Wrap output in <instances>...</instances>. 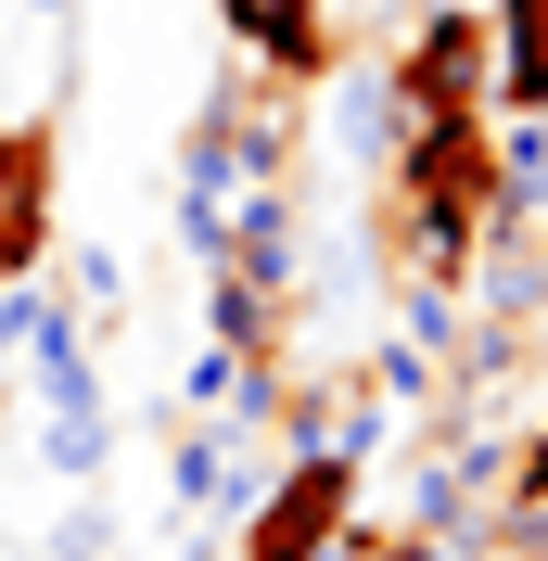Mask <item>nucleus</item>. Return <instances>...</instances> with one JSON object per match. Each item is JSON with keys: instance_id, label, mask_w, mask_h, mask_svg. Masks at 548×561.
<instances>
[{"instance_id": "obj_1", "label": "nucleus", "mask_w": 548, "mask_h": 561, "mask_svg": "<svg viewBox=\"0 0 548 561\" xmlns=\"http://www.w3.org/2000/svg\"><path fill=\"white\" fill-rule=\"evenodd\" d=\"M357 497H370V472H357V459L294 447V459L269 472V497L242 511V561H332L344 524H357Z\"/></svg>"}, {"instance_id": "obj_6", "label": "nucleus", "mask_w": 548, "mask_h": 561, "mask_svg": "<svg viewBox=\"0 0 548 561\" xmlns=\"http://www.w3.org/2000/svg\"><path fill=\"white\" fill-rule=\"evenodd\" d=\"M344 90H332V140H344V167H396V140H409V103H396V77H383V51L370 65H332Z\"/></svg>"}, {"instance_id": "obj_11", "label": "nucleus", "mask_w": 548, "mask_h": 561, "mask_svg": "<svg viewBox=\"0 0 548 561\" xmlns=\"http://www.w3.org/2000/svg\"><path fill=\"white\" fill-rule=\"evenodd\" d=\"M52 294H65L77 319H128V268H115V243H90L65 280H52Z\"/></svg>"}, {"instance_id": "obj_14", "label": "nucleus", "mask_w": 548, "mask_h": 561, "mask_svg": "<svg viewBox=\"0 0 548 561\" xmlns=\"http://www.w3.org/2000/svg\"><path fill=\"white\" fill-rule=\"evenodd\" d=\"M13 13H38V26H77V0H13Z\"/></svg>"}, {"instance_id": "obj_5", "label": "nucleus", "mask_w": 548, "mask_h": 561, "mask_svg": "<svg viewBox=\"0 0 548 561\" xmlns=\"http://www.w3.org/2000/svg\"><path fill=\"white\" fill-rule=\"evenodd\" d=\"M217 268L255 280V294H294V268H307V205H294V179H242V192H230Z\"/></svg>"}, {"instance_id": "obj_12", "label": "nucleus", "mask_w": 548, "mask_h": 561, "mask_svg": "<svg viewBox=\"0 0 548 561\" xmlns=\"http://www.w3.org/2000/svg\"><path fill=\"white\" fill-rule=\"evenodd\" d=\"M396 319H409V345H421V357L459 345V294H446V280H396Z\"/></svg>"}, {"instance_id": "obj_10", "label": "nucleus", "mask_w": 548, "mask_h": 561, "mask_svg": "<svg viewBox=\"0 0 548 561\" xmlns=\"http://www.w3.org/2000/svg\"><path fill=\"white\" fill-rule=\"evenodd\" d=\"M65 294H52V280H0V370H26L38 357V332H65Z\"/></svg>"}, {"instance_id": "obj_9", "label": "nucleus", "mask_w": 548, "mask_h": 561, "mask_svg": "<svg viewBox=\"0 0 548 561\" xmlns=\"http://www.w3.org/2000/svg\"><path fill=\"white\" fill-rule=\"evenodd\" d=\"M38 459H52L65 485H103V472H115V396H90V409H38Z\"/></svg>"}, {"instance_id": "obj_4", "label": "nucleus", "mask_w": 548, "mask_h": 561, "mask_svg": "<svg viewBox=\"0 0 548 561\" xmlns=\"http://www.w3.org/2000/svg\"><path fill=\"white\" fill-rule=\"evenodd\" d=\"M217 38H230L255 77H281V90H332V0H217Z\"/></svg>"}, {"instance_id": "obj_8", "label": "nucleus", "mask_w": 548, "mask_h": 561, "mask_svg": "<svg viewBox=\"0 0 548 561\" xmlns=\"http://www.w3.org/2000/svg\"><path fill=\"white\" fill-rule=\"evenodd\" d=\"M484 38H498V115H548V0H498Z\"/></svg>"}, {"instance_id": "obj_7", "label": "nucleus", "mask_w": 548, "mask_h": 561, "mask_svg": "<svg viewBox=\"0 0 548 561\" xmlns=\"http://www.w3.org/2000/svg\"><path fill=\"white\" fill-rule=\"evenodd\" d=\"M167 497L192 511V524L255 497V472H242V421H217V434H179V459H167Z\"/></svg>"}, {"instance_id": "obj_2", "label": "nucleus", "mask_w": 548, "mask_h": 561, "mask_svg": "<svg viewBox=\"0 0 548 561\" xmlns=\"http://www.w3.org/2000/svg\"><path fill=\"white\" fill-rule=\"evenodd\" d=\"M65 255V103L0 128V280H52Z\"/></svg>"}, {"instance_id": "obj_3", "label": "nucleus", "mask_w": 548, "mask_h": 561, "mask_svg": "<svg viewBox=\"0 0 548 561\" xmlns=\"http://www.w3.org/2000/svg\"><path fill=\"white\" fill-rule=\"evenodd\" d=\"M383 77H396L409 128H421V115H498V38H484L472 0H434V13L383 51Z\"/></svg>"}, {"instance_id": "obj_13", "label": "nucleus", "mask_w": 548, "mask_h": 561, "mask_svg": "<svg viewBox=\"0 0 548 561\" xmlns=\"http://www.w3.org/2000/svg\"><path fill=\"white\" fill-rule=\"evenodd\" d=\"M103 549H115V511H103V497H77L65 524H52V561H103Z\"/></svg>"}]
</instances>
